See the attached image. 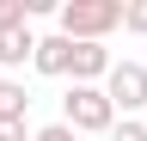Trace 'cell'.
Returning a JSON list of instances; mask_svg holds the SVG:
<instances>
[{
  "instance_id": "cell-1",
  "label": "cell",
  "mask_w": 147,
  "mask_h": 141,
  "mask_svg": "<svg viewBox=\"0 0 147 141\" xmlns=\"http://www.w3.org/2000/svg\"><path fill=\"white\" fill-rule=\"evenodd\" d=\"M55 19H61L67 43H98L104 31L123 25V0H67V6H55Z\"/></svg>"
},
{
  "instance_id": "cell-2",
  "label": "cell",
  "mask_w": 147,
  "mask_h": 141,
  "mask_svg": "<svg viewBox=\"0 0 147 141\" xmlns=\"http://www.w3.org/2000/svg\"><path fill=\"white\" fill-rule=\"evenodd\" d=\"M61 123L74 135H110L117 129V111H110L104 86H74V92L61 98Z\"/></svg>"
},
{
  "instance_id": "cell-3",
  "label": "cell",
  "mask_w": 147,
  "mask_h": 141,
  "mask_svg": "<svg viewBox=\"0 0 147 141\" xmlns=\"http://www.w3.org/2000/svg\"><path fill=\"white\" fill-rule=\"evenodd\" d=\"M104 98H110V111H123V117L147 111V61H110Z\"/></svg>"
},
{
  "instance_id": "cell-4",
  "label": "cell",
  "mask_w": 147,
  "mask_h": 141,
  "mask_svg": "<svg viewBox=\"0 0 147 141\" xmlns=\"http://www.w3.org/2000/svg\"><path fill=\"white\" fill-rule=\"evenodd\" d=\"M67 74H74V86H98V80L110 74V49H104V43H74Z\"/></svg>"
},
{
  "instance_id": "cell-5",
  "label": "cell",
  "mask_w": 147,
  "mask_h": 141,
  "mask_svg": "<svg viewBox=\"0 0 147 141\" xmlns=\"http://www.w3.org/2000/svg\"><path fill=\"white\" fill-rule=\"evenodd\" d=\"M67 61H74V43L67 37H37V55H31L37 74H67Z\"/></svg>"
},
{
  "instance_id": "cell-6",
  "label": "cell",
  "mask_w": 147,
  "mask_h": 141,
  "mask_svg": "<svg viewBox=\"0 0 147 141\" xmlns=\"http://www.w3.org/2000/svg\"><path fill=\"white\" fill-rule=\"evenodd\" d=\"M37 55V37L31 31H6V37H0V67H25Z\"/></svg>"
},
{
  "instance_id": "cell-7",
  "label": "cell",
  "mask_w": 147,
  "mask_h": 141,
  "mask_svg": "<svg viewBox=\"0 0 147 141\" xmlns=\"http://www.w3.org/2000/svg\"><path fill=\"white\" fill-rule=\"evenodd\" d=\"M25 111H31L25 86H18V80H0V123H25Z\"/></svg>"
},
{
  "instance_id": "cell-8",
  "label": "cell",
  "mask_w": 147,
  "mask_h": 141,
  "mask_svg": "<svg viewBox=\"0 0 147 141\" xmlns=\"http://www.w3.org/2000/svg\"><path fill=\"white\" fill-rule=\"evenodd\" d=\"M25 19H31V0H0V37L6 31H25Z\"/></svg>"
},
{
  "instance_id": "cell-9",
  "label": "cell",
  "mask_w": 147,
  "mask_h": 141,
  "mask_svg": "<svg viewBox=\"0 0 147 141\" xmlns=\"http://www.w3.org/2000/svg\"><path fill=\"white\" fill-rule=\"evenodd\" d=\"M110 141H147V123H135V117H123L117 129H110Z\"/></svg>"
},
{
  "instance_id": "cell-10",
  "label": "cell",
  "mask_w": 147,
  "mask_h": 141,
  "mask_svg": "<svg viewBox=\"0 0 147 141\" xmlns=\"http://www.w3.org/2000/svg\"><path fill=\"white\" fill-rule=\"evenodd\" d=\"M123 25H129V31H141V37H147V0H135V6H123Z\"/></svg>"
},
{
  "instance_id": "cell-11",
  "label": "cell",
  "mask_w": 147,
  "mask_h": 141,
  "mask_svg": "<svg viewBox=\"0 0 147 141\" xmlns=\"http://www.w3.org/2000/svg\"><path fill=\"white\" fill-rule=\"evenodd\" d=\"M31 141H80V135H74V129H67V123H49V129H37Z\"/></svg>"
},
{
  "instance_id": "cell-12",
  "label": "cell",
  "mask_w": 147,
  "mask_h": 141,
  "mask_svg": "<svg viewBox=\"0 0 147 141\" xmlns=\"http://www.w3.org/2000/svg\"><path fill=\"white\" fill-rule=\"evenodd\" d=\"M0 141H31V135H25V123H0Z\"/></svg>"
}]
</instances>
